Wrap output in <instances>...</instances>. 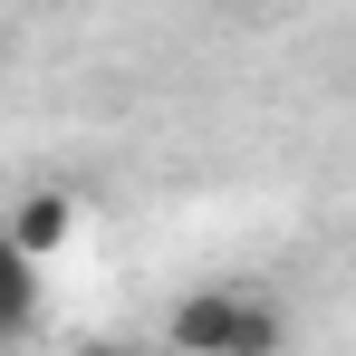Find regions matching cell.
Instances as JSON below:
<instances>
[{
  "mask_svg": "<svg viewBox=\"0 0 356 356\" xmlns=\"http://www.w3.org/2000/svg\"><path fill=\"white\" fill-rule=\"evenodd\" d=\"M164 337H174V356H280L289 318L260 289H241V280H202V289L174 298V327Z\"/></svg>",
  "mask_w": 356,
  "mask_h": 356,
  "instance_id": "obj_1",
  "label": "cell"
},
{
  "mask_svg": "<svg viewBox=\"0 0 356 356\" xmlns=\"http://www.w3.org/2000/svg\"><path fill=\"white\" fill-rule=\"evenodd\" d=\"M10 241H19V260L67 250V241H77V202H67V193H29V202L10 212Z\"/></svg>",
  "mask_w": 356,
  "mask_h": 356,
  "instance_id": "obj_2",
  "label": "cell"
},
{
  "mask_svg": "<svg viewBox=\"0 0 356 356\" xmlns=\"http://www.w3.org/2000/svg\"><path fill=\"white\" fill-rule=\"evenodd\" d=\"M67 356H135V347H106V337H87V347H67Z\"/></svg>",
  "mask_w": 356,
  "mask_h": 356,
  "instance_id": "obj_3",
  "label": "cell"
}]
</instances>
